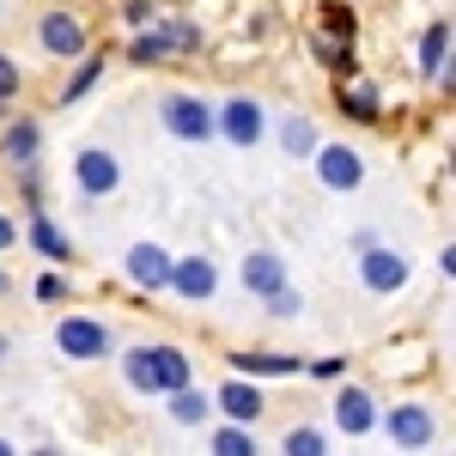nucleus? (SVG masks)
<instances>
[{"instance_id":"nucleus-24","label":"nucleus","mask_w":456,"mask_h":456,"mask_svg":"<svg viewBox=\"0 0 456 456\" xmlns=\"http://www.w3.org/2000/svg\"><path fill=\"white\" fill-rule=\"evenodd\" d=\"M286 451H322V438H316V432H292V438H286Z\"/></svg>"},{"instance_id":"nucleus-2","label":"nucleus","mask_w":456,"mask_h":456,"mask_svg":"<svg viewBox=\"0 0 456 456\" xmlns=\"http://www.w3.org/2000/svg\"><path fill=\"white\" fill-rule=\"evenodd\" d=\"M61 353L98 359V353H110V329L104 322H86V316H68V322H61Z\"/></svg>"},{"instance_id":"nucleus-12","label":"nucleus","mask_w":456,"mask_h":456,"mask_svg":"<svg viewBox=\"0 0 456 456\" xmlns=\"http://www.w3.org/2000/svg\"><path fill=\"white\" fill-rule=\"evenodd\" d=\"M219 402H225V414H232V420H256V414H262V395H256V389H244V384H232Z\"/></svg>"},{"instance_id":"nucleus-23","label":"nucleus","mask_w":456,"mask_h":456,"mask_svg":"<svg viewBox=\"0 0 456 456\" xmlns=\"http://www.w3.org/2000/svg\"><path fill=\"white\" fill-rule=\"evenodd\" d=\"M12 92H19V73H12V61L0 55V98H12Z\"/></svg>"},{"instance_id":"nucleus-4","label":"nucleus","mask_w":456,"mask_h":456,"mask_svg":"<svg viewBox=\"0 0 456 456\" xmlns=\"http://www.w3.org/2000/svg\"><path fill=\"white\" fill-rule=\"evenodd\" d=\"M365 281L378 286V292H389V286L408 281V262H402V256H389V249H371V256H365Z\"/></svg>"},{"instance_id":"nucleus-8","label":"nucleus","mask_w":456,"mask_h":456,"mask_svg":"<svg viewBox=\"0 0 456 456\" xmlns=\"http://www.w3.org/2000/svg\"><path fill=\"white\" fill-rule=\"evenodd\" d=\"M389 438H402V444H426V438H432V414H426V408H402V414H389Z\"/></svg>"},{"instance_id":"nucleus-6","label":"nucleus","mask_w":456,"mask_h":456,"mask_svg":"<svg viewBox=\"0 0 456 456\" xmlns=\"http://www.w3.org/2000/svg\"><path fill=\"white\" fill-rule=\"evenodd\" d=\"M225 134L238 146H249L256 134H262V110L249 104V98H238V104H225Z\"/></svg>"},{"instance_id":"nucleus-22","label":"nucleus","mask_w":456,"mask_h":456,"mask_svg":"<svg viewBox=\"0 0 456 456\" xmlns=\"http://www.w3.org/2000/svg\"><path fill=\"white\" fill-rule=\"evenodd\" d=\"M219 451H225V456H244L249 438H244V432H219Z\"/></svg>"},{"instance_id":"nucleus-3","label":"nucleus","mask_w":456,"mask_h":456,"mask_svg":"<svg viewBox=\"0 0 456 456\" xmlns=\"http://www.w3.org/2000/svg\"><path fill=\"white\" fill-rule=\"evenodd\" d=\"M165 122H171V134H183V141H208L213 134L208 104H195V98H171L165 104Z\"/></svg>"},{"instance_id":"nucleus-16","label":"nucleus","mask_w":456,"mask_h":456,"mask_svg":"<svg viewBox=\"0 0 456 456\" xmlns=\"http://www.w3.org/2000/svg\"><path fill=\"white\" fill-rule=\"evenodd\" d=\"M444 55H451V31H444V25H432V31H426V68L438 73V68H444Z\"/></svg>"},{"instance_id":"nucleus-11","label":"nucleus","mask_w":456,"mask_h":456,"mask_svg":"<svg viewBox=\"0 0 456 456\" xmlns=\"http://www.w3.org/2000/svg\"><path fill=\"white\" fill-rule=\"evenodd\" d=\"M335 420H341V432H365V426H371V408H365L359 389H347V395L335 402Z\"/></svg>"},{"instance_id":"nucleus-1","label":"nucleus","mask_w":456,"mask_h":456,"mask_svg":"<svg viewBox=\"0 0 456 456\" xmlns=\"http://www.w3.org/2000/svg\"><path fill=\"white\" fill-rule=\"evenodd\" d=\"M128 378H134V389H176L189 378V359L171 347H141L128 359Z\"/></svg>"},{"instance_id":"nucleus-19","label":"nucleus","mask_w":456,"mask_h":456,"mask_svg":"<svg viewBox=\"0 0 456 456\" xmlns=\"http://www.w3.org/2000/svg\"><path fill=\"white\" fill-rule=\"evenodd\" d=\"M201 414H208V402H201V395H189V389L176 384V420H201Z\"/></svg>"},{"instance_id":"nucleus-26","label":"nucleus","mask_w":456,"mask_h":456,"mask_svg":"<svg viewBox=\"0 0 456 456\" xmlns=\"http://www.w3.org/2000/svg\"><path fill=\"white\" fill-rule=\"evenodd\" d=\"M12 244V219H0V249Z\"/></svg>"},{"instance_id":"nucleus-18","label":"nucleus","mask_w":456,"mask_h":456,"mask_svg":"<svg viewBox=\"0 0 456 456\" xmlns=\"http://www.w3.org/2000/svg\"><path fill=\"white\" fill-rule=\"evenodd\" d=\"M286 146H292V152H311V146H316V128L292 116V122H286Z\"/></svg>"},{"instance_id":"nucleus-5","label":"nucleus","mask_w":456,"mask_h":456,"mask_svg":"<svg viewBox=\"0 0 456 456\" xmlns=\"http://www.w3.org/2000/svg\"><path fill=\"white\" fill-rule=\"evenodd\" d=\"M128 274H134L141 286H165V281H171V262H165V249L141 244L134 256H128Z\"/></svg>"},{"instance_id":"nucleus-13","label":"nucleus","mask_w":456,"mask_h":456,"mask_svg":"<svg viewBox=\"0 0 456 456\" xmlns=\"http://www.w3.org/2000/svg\"><path fill=\"white\" fill-rule=\"evenodd\" d=\"M244 281L256 286V292H274V286H281V262H274V256H249V262H244Z\"/></svg>"},{"instance_id":"nucleus-21","label":"nucleus","mask_w":456,"mask_h":456,"mask_svg":"<svg viewBox=\"0 0 456 456\" xmlns=\"http://www.w3.org/2000/svg\"><path fill=\"white\" fill-rule=\"evenodd\" d=\"M249 371H292V359H268V353H244Z\"/></svg>"},{"instance_id":"nucleus-25","label":"nucleus","mask_w":456,"mask_h":456,"mask_svg":"<svg viewBox=\"0 0 456 456\" xmlns=\"http://www.w3.org/2000/svg\"><path fill=\"white\" fill-rule=\"evenodd\" d=\"M61 292H68V286L55 281V274H43V281H37V298H49V305H55V298H61Z\"/></svg>"},{"instance_id":"nucleus-15","label":"nucleus","mask_w":456,"mask_h":456,"mask_svg":"<svg viewBox=\"0 0 456 456\" xmlns=\"http://www.w3.org/2000/svg\"><path fill=\"white\" fill-rule=\"evenodd\" d=\"M31 152H37V128L19 122V128L6 134V159H12V165H31Z\"/></svg>"},{"instance_id":"nucleus-17","label":"nucleus","mask_w":456,"mask_h":456,"mask_svg":"<svg viewBox=\"0 0 456 456\" xmlns=\"http://www.w3.org/2000/svg\"><path fill=\"white\" fill-rule=\"evenodd\" d=\"M37 249H43V256H68V238H61L49 219H37Z\"/></svg>"},{"instance_id":"nucleus-20","label":"nucleus","mask_w":456,"mask_h":456,"mask_svg":"<svg viewBox=\"0 0 456 456\" xmlns=\"http://www.w3.org/2000/svg\"><path fill=\"white\" fill-rule=\"evenodd\" d=\"M347 110H353V116H359V122H371V116H378V98H371V92L359 86V92H353V98H347Z\"/></svg>"},{"instance_id":"nucleus-7","label":"nucleus","mask_w":456,"mask_h":456,"mask_svg":"<svg viewBox=\"0 0 456 456\" xmlns=\"http://www.w3.org/2000/svg\"><path fill=\"white\" fill-rule=\"evenodd\" d=\"M322 183H329V189H353V183H359V159H353L347 146H329V152H322Z\"/></svg>"},{"instance_id":"nucleus-9","label":"nucleus","mask_w":456,"mask_h":456,"mask_svg":"<svg viewBox=\"0 0 456 456\" xmlns=\"http://www.w3.org/2000/svg\"><path fill=\"white\" fill-rule=\"evenodd\" d=\"M43 43H49L55 55H79L86 37H79V25H73L68 12H55V19H43Z\"/></svg>"},{"instance_id":"nucleus-14","label":"nucleus","mask_w":456,"mask_h":456,"mask_svg":"<svg viewBox=\"0 0 456 456\" xmlns=\"http://www.w3.org/2000/svg\"><path fill=\"white\" fill-rule=\"evenodd\" d=\"M176 286H183L189 298H208L213 292V268L208 262H183V268H176Z\"/></svg>"},{"instance_id":"nucleus-10","label":"nucleus","mask_w":456,"mask_h":456,"mask_svg":"<svg viewBox=\"0 0 456 456\" xmlns=\"http://www.w3.org/2000/svg\"><path fill=\"white\" fill-rule=\"evenodd\" d=\"M79 183H86L92 195H104V189H116V165H110L104 152H86V159H79Z\"/></svg>"}]
</instances>
